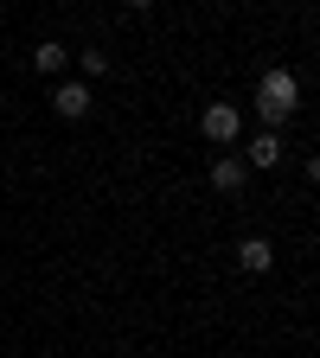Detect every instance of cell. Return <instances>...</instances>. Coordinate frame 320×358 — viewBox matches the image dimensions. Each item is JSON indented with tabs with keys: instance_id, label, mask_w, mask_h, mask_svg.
Returning <instances> with one entry per match:
<instances>
[{
	"instance_id": "obj_10",
	"label": "cell",
	"mask_w": 320,
	"mask_h": 358,
	"mask_svg": "<svg viewBox=\"0 0 320 358\" xmlns=\"http://www.w3.org/2000/svg\"><path fill=\"white\" fill-rule=\"evenodd\" d=\"M128 7H134V13H148V7H154V0H128Z\"/></svg>"
},
{
	"instance_id": "obj_5",
	"label": "cell",
	"mask_w": 320,
	"mask_h": 358,
	"mask_svg": "<svg viewBox=\"0 0 320 358\" xmlns=\"http://www.w3.org/2000/svg\"><path fill=\"white\" fill-rule=\"evenodd\" d=\"M244 179H250V160H237V154L211 160V186H218V192H244Z\"/></svg>"
},
{
	"instance_id": "obj_3",
	"label": "cell",
	"mask_w": 320,
	"mask_h": 358,
	"mask_svg": "<svg viewBox=\"0 0 320 358\" xmlns=\"http://www.w3.org/2000/svg\"><path fill=\"white\" fill-rule=\"evenodd\" d=\"M52 109H58L64 122H83V115H90V83H58V90H52Z\"/></svg>"
},
{
	"instance_id": "obj_1",
	"label": "cell",
	"mask_w": 320,
	"mask_h": 358,
	"mask_svg": "<svg viewBox=\"0 0 320 358\" xmlns=\"http://www.w3.org/2000/svg\"><path fill=\"white\" fill-rule=\"evenodd\" d=\"M295 103H301V77L295 71H263V83H256V115L269 128H282L295 115Z\"/></svg>"
},
{
	"instance_id": "obj_2",
	"label": "cell",
	"mask_w": 320,
	"mask_h": 358,
	"mask_svg": "<svg viewBox=\"0 0 320 358\" xmlns=\"http://www.w3.org/2000/svg\"><path fill=\"white\" fill-rule=\"evenodd\" d=\"M199 134H205V141H237V134H244V109L237 103H211L205 115H199Z\"/></svg>"
},
{
	"instance_id": "obj_4",
	"label": "cell",
	"mask_w": 320,
	"mask_h": 358,
	"mask_svg": "<svg viewBox=\"0 0 320 358\" xmlns=\"http://www.w3.org/2000/svg\"><path fill=\"white\" fill-rule=\"evenodd\" d=\"M269 262H276L269 237H244V243H237V268H244V275H269Z\"/></svg>"
},
{
	"instance_id": "obj_9",
	"label": "cell",
	"mask_w": 320,
	"mask_h": 358,
	"mask_svg": "<svg viewBox=\"0 0 320 358\" xmlns=\"http://www.w3.org/2000/svg\"><path fill=\"white\" fill-rule=\"evenodd\" d=\"M307 179H320V154H314V160H307Z\"/></svg>"
},
{
	"instance_id": "obj_8",
	"label": "cell",
	"mask_w": 320,
	"mask_h": 358,
	"mask_svg": "<svg viewBox=\"0 0 320 358\" xmlns=\"http://www.w3.org/2000/svg\"><path fill=\"white\" fill-rule=\"evenodd\" d=\"M77 71H83V77H103V71H109V52H77Z\"/></svg>"
},
{
	"instance_id": "obj_6",
	"label": "cell",
	"mask_w": 320,
	"mask_h": 358,
	"mask_svg": "<svg viewBox=\"0 0 320 358\" xmlns=\"http://www.w3.org/2000/svg\"><path fill=\"white\" fill-rule=\"evenodd\" d=\"M244 160H250V166H282V134H276V128H263L256 141H250Z\"/></svg>"
},
{
	"instance_id": "obj_7",
	"label": "cell",
	"mask_w": 320,
	"mask_h": 358,
	"mask_svg": "<svg viewBox=\"0 0 320 358\" xmlns=\"http://www.w3.org/2000/svg\"><path fill=\"white\" fill-rule=\"evenodd\" d=\"M32 71L39 77H58L64 71V45H39V52H32Z\"/></svg>"
}]
</instances>
